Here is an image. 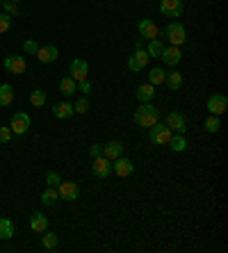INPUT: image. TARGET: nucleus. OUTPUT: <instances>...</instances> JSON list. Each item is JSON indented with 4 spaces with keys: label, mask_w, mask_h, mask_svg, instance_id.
Wrapping results in <instances>:
<instances>
[{
    "label": "nucleus",
    "mask_w": 228,
    "mask_h": 253,
    "mask_svg": "<svg viewBox=\"0 0 228 253\" xmlns=\"http://www.w3.org/2000/svg\"><path fill=\"white\" fill-rule=\"evenodd\" d=\"M160 121V112L157 107H153L151 103H139V107L135 110V124L139 128H151L153 124Z\"/></svg>",
    "instance_id": "f257e3e1"
},
{
    "label": "nucleus",
    "mask_w": 228,
    "mask_h": 253,
    "mask_svg": "<svg viewBox=\"0 0 228 253\" xmlns=\"http://www.w3.org/2000/svg\"><path fill=\"white\" fill-rule=\"evenodd\" d=\"M135 96H137L139 103H151V100H153V96H155V87H153L151 83L139 84L137 91H135Z\"/></svg>",
    "instance_id": "a211bd4d"
},
{
    "label": "nucleus",
    "mask_w": 228,
    "mask_h": 253,
    "mask_svg": "<svg viewBox=\"0 0 228 253\" xmlns=\"http://www.w3.org/2000/svg\"><path fill=\"white\" fill-rule=\"evenodd\" d=\"M103 155V144H91L89 146V158H98Z\"/></svg>",
    "instance_id": "4c0bfd02"
},
{
    "label": "nucleus",
    "mask_w": 228,
    "mask_h": 253,
    "mask_svg": "<svg viewBox=\"0 0 228 253\" xmlns=\"http://www.w3.org/2000/svg\"><path fill=\"white\" fill-rule=\"evenodd\" d=\"M91 171L98 180H105V178L112 173V162H110L105 155H98V158H91Z\"/></svg>",
    "instance_id": "20e7f679"
},
{
    "label": "nucleus",
    "mask_w": 228,
    "mask_h": 253,
    "mask_svg": "<svg viewBox=\"0 0 228 253\" xmlns=\"http://www.w3.org/2000/svg\"><path fill=\"white\" fill-rule=\"evenodd\" d=\"M162 37L167 39L171 46H183V43L187 42V35H185V28L178 23V21H174V23H169L167 28L162 30Z\"/></svg>",
    "instance_id": "f03ea898"
},
{
    "label": "nucleus",
    "mask_w": 228,
    "mask_h": 253,
    "mask_svg": "<svg viewBox=\"0 0 228 253\" xmlns=\"http://www.w3.org/2000/svg\"><path fill=\"white\" fill-rule=\"evenodd\" d=\"M73 112L76 114H87L89 112V100H87V96H84V98H78L76 103H73Z\"/></svg>",
    "instance_id": "c756f323"
},
{
    "label": "nucleus",
    "mask_w": 228,
    "mask_h": 253,
    "mask_svg": "<svg viewBox=\"0 0 228 253\" xmlns=\"http://www.w3.org/2000/svg\"><path fill=\"white\" fill-rule=\"evenodd\" d=\"M9 237H14V224L2 217L0 219V240H9Z\"/></svg>",
    "instance_id": "cd10ccee"
},
{
    "label": "nucleus",
    "mask_w": 228,
    "mask_h": 253,
    "mask_svg": "<svg viewBox=\"0 0 228 253\" xmlns=\"http://www.w3.org/2000/svg\"><path fill=\"white\" fill-rule=\"evenodd\" d=\"M9 128H12L14 135H25V132H28V128H30V114L16 112L12 117V124H9Z\"/></svg>",
    "instance_id": "6e6552de"
},
{
    "label": "nucleus",
    "mask_w": 228,
    "mask_h": 253,
    "mask_svg": "<svg viewBox=\"0 0 228 253\" xmlns=\"http://www.w3.org/2000/svg\"><path fill=\"white\" fill-rule=\"evenodd\" d=\"M205 130H208V132H217V130H219V117L210 114L208 121H205Z\"/></svg>",
    "instance_id": "2f4dec72"
},
{
    "label": "nucleus",
    "mask_w": 228,
    "mask_h": 253,
    "mask_svg": "<svg viewBox=\"0 0 228 253\" xmlns=\"http://www.w3.org/2000/svg\"><path fill=\"white\" fill-rule=\"evenodd\" d=\"M149 53H146L144 48H139V50H135V53L128 57V69L135 71V73H142V71L149 66Z\"/></svg>",
    "instance_id": "39448f33"
},
{
    "label": "nucleus",
    "mask_w": 228,
    "mask_h": 253,
    "mask_svg": "<svg viewBox=\"0 0 228 253\" xmlns=\"http://www.w3.org/2000/svg\"><path fill=\"white\" fill-rule=\"evenodd\" d=\"M57 199H60V192L48 185V189L41 194V203H43V206H55V203H57Z\"/></svg>",
    "instance_id": "bb28decb"
},
{
    "label": "nucleus",
    "mask_w": 228,
    "mask_h": 253,
    "mask_svg": "<svg viewBox=\"0 0 228 253\" xmlns=\"http://www.w3.org/2000/svg\"><path fill=\"white\" fill-rule=\"evenodd\" d=\"M35 55L39 57L41 64H53V62H57V57H60V50L55 46H39V50H37Z\"/></svg>",
    "instance_id": "dca6fc26"
},
{
    "label": "nucleus",
    "mask_w": 228,
    "mask_h": 253,
    "mask_svg": "<svg viewBox=\"0 0 228 253\" xmlns=\"http://www.w3.org/2000/svg\"><path fill=\"white\" fill-rule=\"evenodd\" d=\"M23 50H25V53H28V55H35L37 50H39V43H37L35 39H28V42L23 43Z\"/></svg>",
    "instance_id": "c9c22d12"
},
{
    "label": "nucleus",
    "mask_w": 228,
    "mask_h": 253,
    "mask_svg": "<svg viewBox=\"0 0 228 253\" xmlns=\"http://www.w3.org/2000/svg\"><path fill=\"white\" fill-rule=\"evenodd\" d=\"M12 128L9 126H0V144H7V141L12 139Z\"/></svg>",
    "instance_id": "f704fd0d"
},
{
    "label": "nucleus",
    "mask_w": 228,
    "mask_h": 253,
    "mask_svg": "<svg viewBox=\"0 0 228 253\" xmlns=\"http://www.w3.org/2000/svg\"><path fill=\"white\" fill-rule=\"evenodd\" d=\"M208 112L215 114V117H222L224 112L228 110V98L224 94H212L210 98H208Z\"/></svg>",
    "instance_id": "423d86ee"
},
{
    "label": "nucleus",
    "mask_w": 228,
    "mask_h": 253,
    "mask_svg": "<svg viewBox=\"0 0 228 253\" xmlns=\"http://www.w3.org/2000/svg\"><path fill=\"white\" fill-rule=\"evenodd\" d=\"M0 5H2V9H5L7 14H18L16 2H12V0H5V2H0Z\"/></svg>",
    "instance_id": "e433bc0d"
},
{
    "label": "nucleus",
    "mask_w": 228,
    "mask_h": 253,
    "mask_svg": "<svg viewBox=\"0 0 228 253\" xmlns=\"http://www.w3.org/2000/svg\"><path fill=\"white\" fill-rule=\"evenodd\" d=\"M30 228L35 230V233H43V230L48 228V219H46V214H43V212H32Z\"/></svg>",
    "instance_id": "6ab92c4d"
},
{
    "label": "nucleus",
    "mask_w": 228,
    "mask_h": 253,
    "mask_svg": "<svg viewBox=\"0 0 228 253\" xmlns=\"http://www.w3.org/2000/svg\"><path fill=\"white\" fill-rule=\"evenodd\" d=\"M12 2H18V0H12Z\"/></svg>",
    "instance_id": "ea45409f"
},
{
    "label": "nucleus",
    "mask_w": 228,
    "mask_h": 253,
    "mask_svg": "<svg viewBox=\"0 0 228 253\" xmlns=\"http://www.w3.org/2000/svg\"><path fill=\"white\" fill-rule=\"evenodd\" d=\"M41 244H43V249H50V251L57 249V235H55V233H46L43 240H41Z\"/></svg>",
    "instance_id": "7c9ffc66"
},
{
    "label": "nucleus",
    "mask_w": 228,
    "mask_h": 253,
    "mask_svg": "<svg viewBox=\"0 0 228 253\" xmlns=\"http://www.w3.org/2000/svg\"><path fill=\"white\" fill-rule=\"evenodd\" d=\"M162 50H164L162 39H151V42H149V48H146V53H149V57H157V59H160Z\"/></svg>",
    "instance_id": "a878e982"
},
{
    "label": "nucleus",
    "mask_w": 228,
    "mask_h": 253,
    "mask_svg": "<svg viewBox=\"0 0 228 253\" xmlns=\"http://www.w3.org/2000/svg\"><path fill=\"white\" fill-rule=\"evenodd\" d=\"M0 2H2V0H0Z\"/></svg>",
    "instance_id": "a19ab883"
},
{
    "label": "nucleus",
    "mask_w": 228,
    "mask_h": 253,
    "mask_svg": "<svg viewBox=\"0 0 228 253\" xmlns=\"http://www.w3.org/2000/svg\"><path fill=\"white\" fill-rule=\"evenodd\" d=\"M14 103V89L12 84H0V105L7 107Z\"/></svg>",
    "instance_id": "b1692460"
},
{
    "label": "nucleus",
    "mask_w": 228,
    "mask_h": 253,
    "mask_svg": "<svg viewBox=\"0 0 228 253\" xmlns=\"http://www.w3.org/2000/svg\"><path fill=\"white\" fill-rule=\"evenodd\" d=\"M171 130L167 128V124H153L149 128V139L155 144V146H162V144H169V139H171Z\"/></svg>",
    "instance_id": "7ed1b4c3"
},
{
    "label": "nucleus",
    "mask_w": 228,
    "mask_h": 253,
    "mask_svg": "<svg viewBox=\"0 0 228 253\" xmlns=\"http://www.w3.org/2000/svg\"><path fill=\"white\" fill-rule=\"evenodd\" d=\"M164 83H167V87L171 89V91H178V89L183 87V76H180L178 71H167V78H164Z\"/></svg>",
    "instance_id": "4be33fe9"
},
{
    "label": "nucleus",
    "mask_w": 228,
    "mask_h": 253,
    "mask_svg": "<svg viewBox=\"0 0 228 253\" xmlns=\"http://www.w3.org/2000/svg\"><path fill=\"white\" fill-rule=\"evenodd\" d=\"M167 128L171 130V132H180V135H185V130H187V119L185 114H180V112H169L167 114Z\"/></svg>",
    "instance_id": "0eeeda50"
},
{
    "label": "nucleus",
    "mask_w": 228,
    "mask_h": 253,
    "mask_svg": "<svg viewBox=\"0 0 228 253\" xmlns=\"http://www.w3.org/2000/svg\"><path fill=\"white\" fill-rule=\"evenodd\" d=\"M160 12L169 18H178L183 14V0H160Z\"/></svg>",
    "instance_id": "9b49d317"
},
{
    "label": "nucleus",
    "mask_w": 228,
    "mask_h": 253,
    "mask_svg": "<svg viewBox=\"0 0 228 253\" xmlns=\"http://www.w3.org/2000/svg\"><path fill=\"white\" fill-rule=\"evenodd\" d=\"M78 87H80V91H82L84 96H89V91H91V84H89V80H80V83H78Z\"/></svg>",
    "instance_id": "58836bf2"
},
{
    "label": "nucleus",
    "mask_w": 228,
    "mask_h": 253,
    "mask_svg": "<svg viewBox=\"0 0 228 253\" xmlns=\"http://www.w3.org/2000/svg\"><path fill=\"white\" fill-rule=\"evenodd\" d=\"M9 28H12V16L9 14H0V35H5Z\"/></svg>",
    "instance_id": "473e14b6"
},
{
    "label": "nucleus",
    "mask_w": 228,
    "mask_h": 253,
    "mask_svg": "<svg viewBox=\"0 0 228 253\" xmlns=\"http://www.w3.org/2000/svg\"><path fill=\"white\" fill-rule=\"evenodd\" d=\"M137 30H139V37H142V39H149V42L160 37V30H157V25L153 23L151 18H142L137 23Z\"/></svg>",
    "instance_id": "9d476101"
},
{
    "label": "nucleus",
    "mask_w": 228,
    "mask_h": 253,
    "mask_svg": "<svg viewBox=\"0 0 228 253\" xmlns=\"http://www.w3.org/2000/svg\"><path fill=\"white\" fill-rule=\"evenodd\" d=\"M103 155L112 162V160H116L119 155H123V144H121V141H110V144L103 146Z\"/></svg>",
    "instance_id": "f3484780"
},
{
    "label": "nucleus",
    "mask_w": 228,
    "mask_h": 253,
    "mask_svg": "<svg viewBox=\"0 0 228 253\" xmlns=\"http://www.w3.org/2000/svg\"><path fill=\"white\" fill-rule=\"evenodd\" d=\"M112 171L116 173L119 178H128L135 171V165H132L128 158H123V155H119L116 160H112Z\"/></svg>",
    "instance_id": "1a4fd4ad"
},
{
    "label": "nucleus",
    "mask_w": 228,
    "mask_h": 253,
    "mask_svg": "<svg viewBox=\"0 0 228 253\" xmlns=\"http://www.w3.org/2000/svg\"><path fill=\"white\" fill-rule=\"evenodd\" d=\"M53 114L57 119H71L76 112H73L71 103H66V100H64V103H55V105H53Z\"/></svg>",
    "instance_id": "aec40b11"
},
{
    "label": "nucleus",
    "mask_w": 228,
    "mask_h": 253,
    "mask_svg": "<svg viewBox=\"0 0 228 253\" xmlns=\"http://www.w3.org/2000/svg\"><path fill=\"white\" fill-rule=\"evenodd\" d=\"M164 78H167V71L160 69V66L149 71V83L153 84V87H157V84H164Z\"/></svg>",
    "instance_id": "393cba45"
},
{
    "label": "nucleus",
    "mask_w": 228,
    "mask_h": 253,
    "mask_svg": "<svg viewBox=\"0 0 228 253\" xmlns=\"http://www.w3.org/2000/svg\"><path fill=\"white\" fill-rule=\"evenodd\" d=\"M46 183H48L50 187H57V185L62 183L60 173H57V171H48V173H46Z\"/></svg>",
    "instance_id": "72a5a7b5"
},
{
    "label": "nucleus",
    "mask_w": 228,
    "mask_h": 253,
    "mask_svg": "<svg viewBox=\"0 0 228 253\" xmlns=\"http://www.w3.org/2000/svg\"><path fill=\"white\" fill-rule=\"evenodd\" d=\"M76 89H78V83H76L71 76H69V78H62V80H60V94L62 96H66V98H69V96L76 94Z\"/></svg>",
    "instance_id": "412c9836"
},
{
    "label": "nucleus",
    "mask_w": 228,
    "mask_h": 253,
    "mask_svg": "<svg viewBox=\"0 0 228 253\" xmlns=\"http://www.w3.org/2000/svg\"><path fill=\"white\" fill-rule=\"evenodd\" d=\"M30 103L35 107H43L46 105V91H43V89H35L30 94Z\"/></svg>",
    "instance_id": "c85d7f7f"
},
{
    "label": "nucleus",
    "mask_w": 228,
    "mask_h": 253,
    "mask_svg": "<svg viewBox=\"0 0 228 253\" xmlns=\"http://www.w3.org/2000/svg\"><path fill=\"white\" fill-rule=\"evenodd\" d=\"M5 69L9 71V73H14V76H21V73H25V59L21 57V55H7Z\"/></svg>",
    "instance_id": "2eb2a0df"
},
{
    "label": "nucleus",
    "mask_w": 228,
    "mask_h": 253,
    "mask_svg": "<svg viewBox=\"0 0 228 253\" xmlns=\"http://www.w3.org/2000/svg\"><path fill=\"white\" fill-rule=\"evenodd\" d=\"M87 73H89V64L84 62V59L76 57L71 62V78L76 80V83H80V80H87Z\"/></svg>",
    "instance_id": "ddd939ff"
},
{
    "label": "nucleus",
    "mask_w": 228,
    "mask_h": 253,
    "mask_svg": "<svg viewBox=\"0 0 228 253\" xmlns=\"http://www.w3.org/2000/svg\"><path fill=\"white\" fill-rule=\"evenodd\" d=\"M160 59H162L167 66H178L180 64V59H183V53H180V48L178 46H164L162 55H160Z\"/></svg>",
    "instance_id": "4468645a"
},
{
    "label": "nucleus",
    "mask_w": 228,
    "mask_h": 253,
    "mask_svg": "<svg viewBox=\"0 0 228 253\" xmlns=\"http://www.w3.org/2000/svg\"><path fill=\"white\" fill-rule=\"evenodd\" d=\"M169 146H171V151H176V153H183V151L187 148L185 135H180V132H174V135H171V139H169Z\"/></svg>",
    "instance_id": "5701e85b"
},
{
    "label": "nucleus",
    "mask_w": 228,
    "mask_h": 253,
    "mask_svg": "<svg viewBox=\"0 0 228 253\" xmlns=\"http://www.w3.org/2000/svg\"><path fill=\"white\" fill-rule=\"evenodd\" d=\"M57 192H60L62 199L76 201V199H78V194H80V187H78V183H71V180H62V183L57 185Z\"/></svg>",
    "instance_id": "f8f14e48"
}]
</instances>
